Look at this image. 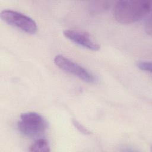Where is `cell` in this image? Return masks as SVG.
Masks as SVG:
<instances>
[{"label": "cell", "mask_w": 152, "mask_h": 152, "mask_svg": "<svg viewBox=\"0 0 152 152\" xmlns=\"http://www.w3.org/2000/svg\"><path fill=\"white\" fill-rule=\"evenodd\" d=\"M151 8V2L148 1H119L114 6L113 16L121 23H132L148 15Z\"/></svg>", "instance_id": "obj_1"}, {"label": "cell", "mask_w": 152, "mask_h": 152, "mask_svg": "<svg viewBox=\"0 0 152 152\" xmlns=\"http://www.w3.org/2000/svg\"><path fill=\"white\" fill-rule=\"evenodd\" d=\"M17 127L23 135L33 138L40 136L46 131L48 122L40 114L29 112L21 115Z\"/></svg>", "instance_id": "obj_2"}, {"label": "cell", "mask_w": 152, "mask_h": 152, "mask_svg": "<svg viewBox=\"0 0 152 152\" xmlns=\"http://www.w3.org/2000/svg\"><path fill=\"white\" fill-rule=\"evenodd\" d=\"M1 19L7 24L29 34L37 31L36 22L30 17L12 10H4L1 12Z\"/></svg>", "instance_id": "obj_3"}, {"label": "cell", "mask_w": 152, "mask_h": 152, "mask_svg": "<svg viewBox=\"0 0 152 152\" xmlns=\"http://www.w3.org/2000/svg\"><path fill=\"white\" fill-rule=\"evenodd\" d=\"M54 63L62 70L74 75L85 82H96L95 77L88 70L63 55H56L54 58Z\"/></svg>", "instance_id": "obj_4"}, {"label": "cell", "mask_w": 152, "mask_h": 152, "mask_svg": "<svg viewBox=\"0 0 152 152\" xmlns=\"http://www.w3.org/2000/svg\"><path fill=\"white\" fill-rule=\"evenodd\" d=\"M64 34L68 39L84 48L96 51L100 49L99 44L94 42L90 36L84 32L68 29L64 31Z\"/></svg>", "instance_id": "obj_5"}, {"label": "cell", "mask_w": 152, "mask_h": 152, "mask_svg": "<svg viewBox=\"0 0 152 152\" xmlns=\"http://www.w3.org/2000/svg\"><path fill=\"white\" fill-rule=\"evenodd\" d=\"M31 152H48L50 151V145L45 139H39L33 143L29 148Z\"/></svg>", "instance_id": "obj_6"}, {"label": "cell", "mask_w": 152, "mask_h": 152, "mask_svg": "<svg viewBox=\"0 0 152 152\" xmlns=\"http://www.w3.org/2000/svg\"><path fill=\"white\" fill-rule=\"evenodd\" d=\"M110 2L108 1H97L93 2L90 5V10L94 12L96 11H101L107 9L110 7Z\"/></svg>", "instance_id": "obj_7"}, {"label": "cell", "mask_w": 152, "mask_h": 152, "mask_svg": "<svg viewBox=\"0 0 152 152\" xmlns=\"http://www.w3.org/2000/svg\"><path fill=\"white\" fill-rule=\"evenodd\" d=\"M137 66L138 68H140L142 71L148 72L150 73L151 72V63L150 61H138L137 63Z\"/></svg>", "instance_id": "obj_8"}, {"label": "cell", "mask_w": 152, "mask_h": 152, "mask_svg": "<svg viewBox=\"0 0 152 152\" xmlns=\"http://www.w3.org/2000/svg\"><path fill=\"white\" fill-rule=\"evenodd\" d=\"M72 123L75 126V128H77V129L82 134H84L85 135H88L90 134V132L86 128H85L81 124H80L78 121L73 119Z\"/></svg>", "instance_id": "obj_9"}, {"label": "cell", "mask_w": 152, "mask_h": 152, "mask_svg": "<svg viewBox=\"0 0 152 152\" xmlns=\"http://www.w3.org/2000/svg\"><path fill=\"white\" fill-rule=\"evenodd\" d=\"M145 30L147 34H151V16L148 18L146 23H145Z\"/></svg>", "instance_id": "obj_10"}]
</instances>
